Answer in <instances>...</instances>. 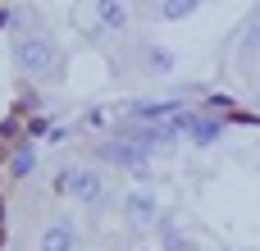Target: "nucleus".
Instances as JSON below:
<instances>
[{
    "mask_svg": "<svg viewBox=\"0 0 260 251\" xmlns=\"http://www.w3.org/2000/svg\"><path fill=\"white\" fill-rule=\"evenodd\" d=\"M183 128H192V137H197V142H215L224 123H219V119H192V114H187V123H183Z\"/></svg>",
    "mask_w": 260,
    "mask_h": 251,
    "instance_id": "nucleus-6",
    "label": "nucleus"
},
{
    "mask_svg": "<svg viewBox=\"0 0 260 251\" xmlns=\"http://www.w3.org/2000/svg\"><path fill=\"white\" fill-rule=\"evenodd\" d=\"M101 18H105L110 27H123V18H128V9H123V5H101Z\"/></svg>",
    "mask_w": 260,
    "mask_h": 251,
    "instance_id": "nucleus-7",
    "label": "nucleus"
},
{
    "mask_svg": "<svg viewBox=\"0 0 260 251\" xmlns=\"http://www.w3.org/2000/svg\"><path fill=\"white\" fill-rule=\"evenodd\" d=\"M101 155H105V160H114V165L137 169V174H142V165H146V151H137L133 142H110V146H101Z\"/></svg>",
    "mask_w": 260,
    "mask_h": 251,
    "instance_id": "nucleus-2",
    "label": "nucleus"
},
{
    "mask_svg": "<svg viewBox=\"0 0 260 251\" xmlns=\"http://www.w3.org/2000/svg\"><path fill=\"white\" fill-rule=\"evenodd\" d=\"M14 23V9H0V27H9Z\"/></svg>",
    "mask_w": 260,
    "mask_h": 251,
    "instance_id": "nucleus-11",
    "label": "nucleus"
},
{
    "mask_svg": "<svg viewBox=\"0 0 260 251\" xmlns=\"http://www.w3.org/2000/svg\"><path fill=\"white\" fill-rule=\"evenodd\" d=\"M192 9H197L192 0H174V5H165V18H187Z\"/></svg>",
    "mask_w": 260,
    "mask_h": 251,
    "instance_id": "nucleus-9",
    "label": "nucleus"
},
{
    "mask_svg": "<svg viewBox=\"0 0 260 251\" xmlns=\"http://www.w3.org/2000/svg\"><path fill=\"white\" fill-rule=\"evenodd\" d=\"M128 215H133L137 224H151V219H155V197H151V192H133V197H128Z\"/></svg>",
    "mask_w": 260,
    "mask_h": 251,
    "instance_id": "nucleus-5",
    "label": "nucleus"
},
{
    "mask_svg": "<svg viewBox=\"0 0 260 251\" xmlns=\"http://www.w3.org/2000/svg\"><path fill=\"white\" fill-rule=\"evenodd\" d=\"M151 59H155V69H160V73H169V69H174V59H169V50H155Z\"/></svg>",
    "mask_w": 260,
    "mask_h": 251,
    "instance_id": "nucleus-10",
    "label": "nucleus"
},
{
    "mask_svg": "<svg viewBox=\"0 0 260 251\" xmlns=\"http://www.w3.org/2000/svg\"><path fill=\"white\" fill-rule=\"evenodd\" d=\"M41 251H73V224H50L41 233Z\"/></svg>",
    "mask_w": 260,
    "mask_h": 251,
    "instance_id": "nucleus-4",
    "label": "nucleus"
},
{
    "mask_svg": "<svg viewBox=\"0 0 260 251\" xmlns=\"http://www.w3.org/2000/svg\"><path fill=\"white\" fill-rule=\"evenodd\" d=\"M9 174H14V178H27V174H32V151H18V155H14V169H9Z\"/></svg>",
    "mask_w": 260,
    "mask_h": 251,
    "instance_id": "nucleus-8",
    "label": "nucleus"
},
{
    "mask_svg": "<svg viewBox=\"0 0 260 251\" xmlns=\"http://www.w3.org/2000/svg\"><path fill=\"white\" fill-rule=\"evenodd\" d=\"M69 192H73L78 201H96V197H101V174H96V169H78V174H69Z\"/></svg>",
    "mask_w": 260,
    "mask_h": 251,
    "instance_id": "nucleus-3",
    "label": "nucleus"
},
{
    "mask_svg": "<svg viewBox=\"0 0 260 251\" xmlns=\"http://www.w3.org/2000/svg\"><path fill=\"white\" fill-rule=\"evenodd\" d=\"M14 59H18L27 73H41V69L55 64V46H50L46 37H23V41L14 46Z\"/></svg>",
    "mask_w": 260,
    "mask_h": 251,
    "instance_id": "nucleus-1",
    "label": "nucleus"
}]
</instances>
